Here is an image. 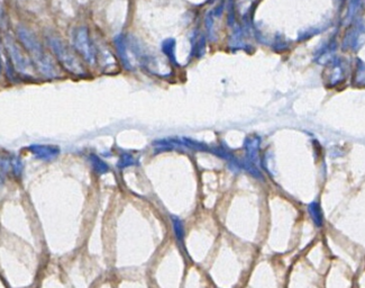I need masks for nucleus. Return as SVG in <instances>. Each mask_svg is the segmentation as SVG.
<instances>
[{"mask_svg": "<svg viewBox=\"0 0 365 288\" xmlns=\"http://www.w3.org/2000/svg\"><path fill=\"white\" fill-rule=\"evenodd\" d=\"M30 151L36 158L44 160V161H51L60 154V149L53 145L44 144H33L30 146Z\"/></svg>", "mask_w": 365, "mask_h": 288, "instance_id": "1", "label": "nucleus"}, {"mask_svg": "<svg viewBox=\"0 0 365 288\" xmlns=\"http://www.w3.org/2000/svg\"><path fill=\"white\" fill-rule=\"evenodd\" d=\"M76 47L84 53V56L86 59H88V60L94 61V56L92 54V50H91V45L88 40V35H86L84 30H81L76 35Z\"/></svg>", "mask_w": 365, "mask_h": 288, "instance_id": "2", "label": "nucleus"}, {"mask_svg": "<svg viewBox=\"0 0 365 288\" xmlns=\"http://www.w3.org/2000/svg\"><path fill=\"white\" fill-rule=\"evenodd\" d=\"M116 47L118 50V53H120V60L122 62V66H124L127 70L132 69L130 62L128 60V56H127V41L124 38V35H118V38L116 39Z\"/></svg>", "mask_w": 365, "mask_h": 288, "instance_id": "3", "label": "nucleus"}, {"mask_svg": "<svg viewBox=\"0 0 365 288\" xmlns=\"http://www.w3.org/2000/svg\"><path fill=\"white\" fill-rule=\"evenodd\" d=\"M192 49H191V56L194 57H202L204 53V48H206V43H204V39L202 34L197 35L194 33V36L192 38Z\"/></svg>", "mask_w": 365, "mask_h": 288, "instance_id": "4", "label": "nucleus"}, {"mask_svg": "<svg viewBox=\"0 0 365 288\" xmlns=\"http://www.w3.org/2000/svg\"><path fill=\"white\" fill-rule=\"evenodd\" d=\"M308 211H309L310 216H312L314 224H316L318 227H322V209H320V206H319V204L317 202H312L308 206Z\"/></svg>", "mask_w": 365, "mask_h": 288, "instance_id": "5", "label": "nucleus"}, {"mask_svg": "<svg viewBox=\"0 0 365 288\" xmlns=\"http://www.w3.org/2000/svg\"><path fill=\"white\" fill-rule=\"evenodd\" d=\"M162 50L166 53V56L170 59V61L176 65L178 62L176 60V41L173 39H168L166 41H164Z\"/></svg>", "mask_w": 365, "mask_h": 288, "instance_id": "6", "label": "nucleus"}, {"mask_svg": "<svg viewBox=\"0 0 365 288\" xmlns=\"http://www.w3.org/2000/svg\"><path fill=\"white\" fill-rule=\"evenodd\" d=\"M90 158H91V162H92L94 168L98 172H102L104 173V172L107 171V166L98 157H96V155H91Z\"/></svg>", "mask_w": 365, "mask_h": 288, "instance_id": "7", "label": "nucleus"}, {"mask_svg": "<svg viewBox=\"0 0 365 288\" xmlns=\"http://www.w3.org/2000/svg\"><path fill=\"white\" fill-rule=\"evenodd\" d=\"M12 171L17 176L22 171V162L17 157H12Z\"/></svg>", "mask_w": 365, "mask_h": 288, "instance_id": "8", "label": "nucleus"}, {"mask_svg": "<svg viewBox=\"0 0 365 288\" xmlns=\"http://www.w3.org/2000/svg\"><path fill=\"white\" fill-rule=\"evenodd\" d=\"M0 182H2V176H0Z\"/></svg>", "mask_w": 365, "mask_h": 288, "instance_id": "9", "label": "nucleus"}]
</instances>
